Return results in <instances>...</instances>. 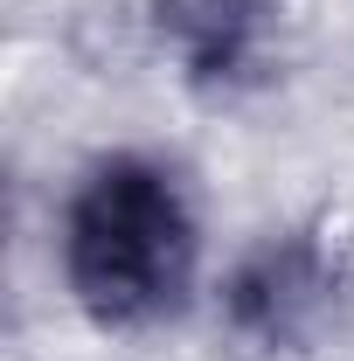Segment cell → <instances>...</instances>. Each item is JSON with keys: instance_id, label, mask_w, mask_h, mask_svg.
<instances>
[{"instance_id": "obj_1", "label": "cell", "mask_w": 354, "mask_h": 361, "mask_svg": "<svg viewBox=\"0 0 354 361\" xmlns=\"http://www.w3.org/2000/svg\"><path fill=\"white\" fill-rule=\"evenodd\" d=\"M195 209L174 167L111 153L84 174L63 216V278L97 326L133 334L167 319L195 285Z\"/></svg>"}, {"instance_id": "obj_2", "label": "cell", "mask_w": 354, "mask_h": 361, "mask_svg": "<svg viewBox=\"0 0 354 361\" xmlns=\"http://www.w3.org/2000/svg\"><path fill=\"white\" fill-rule=\"evenodd\" d=\"M341 292V264L319 236H278L264 250H250L243 271L229 278L222 306L236 341L250 348H299L306 334H319V319L334 313Z\"/></svg>"}, {"instance_id": "obj_3", "label": "cell", "mask_w": 354, "mask_h": 361, "mask_svg": "<svg viewBox=\"0 0 354 361\" xmlns=\"http://www.w3.org/2000/svg\"><path fill=\"white\" fill-rule=\"evenodd\" d=\"M278 0H153V21L195 84H236Z\"/></svg>"}]
</instances>
